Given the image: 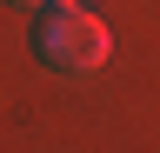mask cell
<instances>
[{"mask_svg":"<svg viewBox=\"0 0 160 153\" xmlns=\"http://www.w3.org/2000/svg\"><path fill=\"white\" fill-rule=\"evenodd\" d=\"M33 53H40V67L53 80H93L113 60V33L87 7H47L40 27H33Z\"/></svg>","mask_w":160,"mask_h":153,"instance_id":"cell-1","label":"cell"},{"mask_svg":"<svg viewBox=\"0 0 160 153\" xmlns=\"http://www.w3.org/2000/svg\"><path fill=\"white\" fill-rule=\"evenodd\" d=\"M7 7H27V13H40V7H47V0H7Z\"/></svg>","mask_w":160,"mask_h":153,"instance_id":"cell-2","label":"cell"},{"mask_svg":"<svg viewBox=\"0 0 160 153\" xmlns=\"http://www.w3.org/2000/svg\"><path fill=\"white\" fill-rule=\"evenodd\" d=\"M47 7H87V0H47ZM47 7H40V13H47Z\"/></svg>","mask_w":160,"mask_h":153,"instance_id":"cell-3","label":"cell"}]
</instances>
